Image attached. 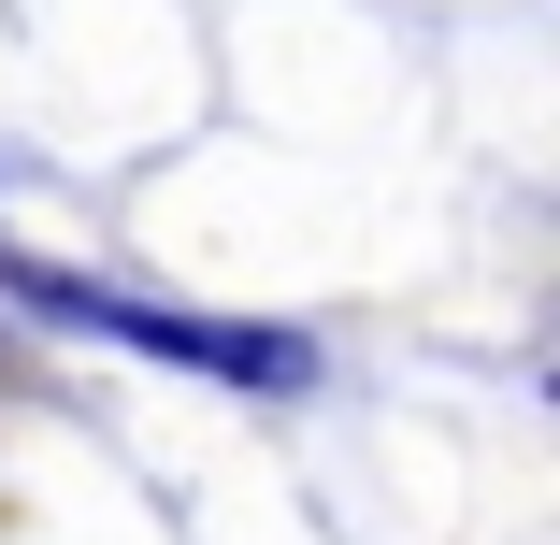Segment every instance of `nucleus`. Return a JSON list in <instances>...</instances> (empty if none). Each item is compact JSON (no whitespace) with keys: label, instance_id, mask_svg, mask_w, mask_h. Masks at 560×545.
I'll return each instance as SVG.
<instances>
[{"label":"nucleus","instance_id":"nucleus-1","mask_svg":"<svg viewBox=\"0 0 560 545\" xmlns=\"http://www.w3.org/2000/svg\"><path fill=\"white\" fill-rule=\"evenodd\" d=\"M0 287H15L30 316H58V331H101V345H144L173 374H231V388H316V345L302 331H215V316H159L130 287H86V273H44V259H0Z\"/></svg>","mask_w":560,"mask_h":545}]
</instances>
